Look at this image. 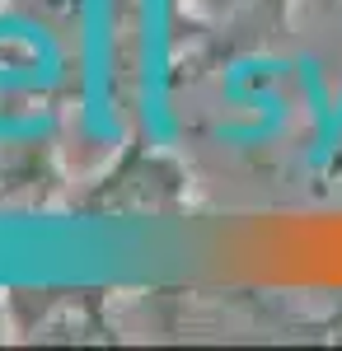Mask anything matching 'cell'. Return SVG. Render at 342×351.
<instances>
[{
	"label": "cell",
	"mask_w": 342,
	"mask_h": 351,
	"mask_svg": "<svg viewBox=\"0 0 342 351\" xmlns=\"http://www.w3.org/2000/svg\"><path fill=\"white\" fill-rule=\"evenodd\" d=\"M187 10L220 33L263 38V33H282L290 0H187Z\"/></svg>",
	"instance_id": "1"
}]
</instances>
